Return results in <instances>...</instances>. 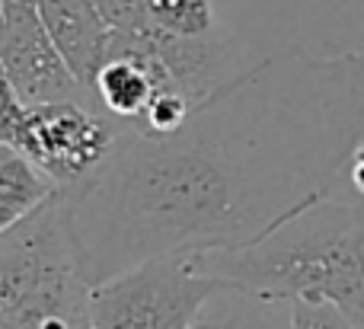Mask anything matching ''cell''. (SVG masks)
<instances>
[{
    "label": "cell",
    "instance_id": "obj_7",
    "mask_svg": "<svg viewBox=\"0 0 364 329\" xmlns=\"http://www.w3.org/2000/svg\"><path fill=\"white\" fill-rule=\"evenodd\" d=\"M36 6L68 68L83 87L93 90L112 42V29L100 6L93 0H36Z\"/></svg>",
    "mask_w": 364,
    "mask_h": 329
},
{
    "label": "cell",
    "instance_id": "obj_20",
    "mask_svg": "<svg viewBox=\"0 0 364 329\" xmlns=\"http://www.w3.org/2000/svg\"><path fill=\"white\" fill-rule=\"evenodd\" d=\"M355 329H364V326H355Z\"/></svg>",
    "mask_w": 364,
    "mask_h": 329
},
{
    "label": "cell",
    "instance_id": "obj_2",
    "mask_svg": "<svg viewBox=\"0 0 364 329\" xmlns=\"http://www.w3.org/2000/svg\"><path fill=\"white\" fill-rule=\"evenodd\" d=\"M192 262L220 285L284 304H333L352 326H364V205L326 198L252 247L214 249Z\"/></svg>",
    "mask_w": 364,
    "mask_h": 329
},
{
    "label": "cell",
    "instance_id": "obj_11",
    "mask_svg": "<svg viewBox=\"0 0 364 329\" xmlns=\"http://www.w3.org/2000/svg\"><path fill=\"white\" fill-rule=\"evenodd\" d=\"M192 106H195V99L186 96L182 90H157L147 112L128 128H138V131H147V134H173L176 128L186 125Z\"/></svg>",
    "mask_w": 364,
    "mask_h": 329
},
{
    "label": "cell",
    "instance_id": "obj_16",
    "mask_svg": "<svg viewBox=\"0 0 364 329\" xmlns=\"http://www.w3.org/2000/svg\"><path fill=\"white\" fill-rule=\"evenodd\" d=\"M23 217H26V211L19 208V205H13L10 198L0 195V234H6L10 227H16Z\"/></svg>",
    "mask_w": 364,
    "mask_h": 329
},
{
    "label": "cell",
    "instance_id": "obj_13",
    "mask_svg": "<svg viewBox=\"0 0 364 329\" xmlns=\"http://www.w3.org/2000/svg\"><path fill=\"white\" fill-rule=\"evenodd\" d=\"M112 32H134L151 23L147 0H93Z\"/></svg>",
    "mask_w": 364,
    "mask_h": 329
},
{
    "label": "cell",
    "instance_id": "obj_18",
    "mask_svg": "<svg viewBox=\"0 0 364 329\" xmlns=\"http://www.w3.org/2000/svg\"><path fill=\"white\" fill-rule=\"evenodd\" d=\"M0 329H16V326H13L10 320H0Z\"/></svg>",
    "mask_w": 364,
    "mask_h": 329
},
{
    "label": "cell",
    "instance_id": "obj_8",
    "mask_svg": "<svg viewBox=\"0 0 364 329\" xmlns=\"http://www.w3.org/2000/svg\"><path fill=\"white\" fill-rule=\"evenodd\" d=\"M160 90L151 64L134 55H109L93 80V96L115 122L134 125Z\"/></svg>",
    "mask_w": 364,
    "mask_h": 329
},
{
    "label": "cell",
    "instance_id": "obj_4",
    "mask_svg": "<svg viewBox=\"0 0 364 329\" xmlns=\"http://www.w3.org/2000/svg\"><path fill=\"white\" fill-rule=\"evenodd\" d=\"M220 281L198 272L192 256L151 259L93 285V329H186Z\"/></svg>",
    "mask_w": 364,
    "mask_h": 329
},
{
    "label": "cell",
    "instance_id": "obj_12",
    "mask_svg": "<svg viewBox=\"0 0 364 329\" xmlns=\"http://www.w3.org/2000/svg\"><path fill=\"white\" fill-rule=\"evenodd\" d=\"M288 329H355L333 304L288 301Z\"/></svg>",
    "mask_w": 364,
    "mask_h": 329
},
{
    "label": "cell",
    "instance_id": "obj_19",
    "mask_svg": "<svg viewBox=\"0 0 364 329\" xmlns=\"http://www.w3.org/2000/svg\"><path fill=\"white\" fill-rule=\"evenodd\" d=\"M275 329H288V320H282V323H278Z\"/></svg>",
    "mask_w": 364,
    "mask_h": 329
},
{
    "label": "cell",
    "instance_id": "obj_3",
    "mask_svg": "<svg viewBox=\"0 0 364 329\" xmlns=\"http://www.w3.org/2000/svg\"><path fill=\"white\" fill-rule=\"evenodd\" d=\"M115 141L119 122L96 99H55L23 102L6 144L29 157L58 189H74L100 170Z\"/></svg>",
    "mask_w": 364,
    "mask_h": 329
},
{
    "label": "cell",
    "instance_id": "obj_17",
    "mask_svg": "<svg viewBox=\"0 0 364 329\" xmlns=\"http://www.w3.org/2000/svg\"><path fill=\"white\" fill-rule=\"evenodd\" d=\"M13 153H16V151H13V147H10V144H6V141H0V166H4V163H6V160H10V157H13Z\"/></svg>",
    "mask_w": 364,
    "mask_h": 329
},
{
    "label": "cell",
    "instance_id": "obj_15",
    "mask_svg": "<svg viewBox=\"0 0 364 329\" xmlns=\"http://www.w3.org/2000/svg\"><path fill=\"white\" fill-rule=\"evenodd\" d=\"M348 183H352L355 192L364 198V141L355 147V153H352V163H348Z\"/></svg>",
    "mask_w": 364,
    "mask_h": 329
},
{
    "label": "cell",
    "instance_id": "obj_10",
    "mask_svg": "<svg viewBox=\"0 0 364 329\" xmlns=\"http://www.w3.org/2000/svg\"><path fill=\"white\" fill-rule=\"evenodd\" d=\"M147 13L157 26L176 32V36H211V32H218L211 0H147Z\"/></svg>",
    "mask_w": 364,
    "mask_h": 329
},
{
    "label": "cell",
    "instance_id": "obj_14",
    "mask_svg": "<svg viewBox=\"0 0 364 329\" xmlns=\"http://www.w3.org/2000/svg\"><path fill=\"white\" fill-rule=\"evenodd\" d=\"M19 112H23V102H19L16 90L10 87L4 74V64H0V141H10V131L16 125Z\"/></svg>",
    "mask_w": 364,
    "mask_h": 329
},
{
    "label": "cell",
    "instance_id": "obj_5",
    "mask_svg": "<svg viewBox=\"0 0 364 329\" xmlns=\"http://www.w3.org/2000/svg\"><path fill=\"white\" fill-rule=\"evenodd\" d=\"M80 272L64 192L0 234V320L19 313L42 291Z\"/></svg>",
    "mask_w": 364,
    "mask_h": 329
},
{
    "label": "cell",
    "instance_id": "obj_1",
    "mask_svg": "<svg viewBox=\"0 0 364 329\" xmlns=\"http://www.w3.org/2000/svg\"><path fill=\"white\" fill-rule=\"evenodd\" d=\"M361 141L364 51L301 45L227 77L173 134L119 125L100 170L61 189L83 279L252 247L326 202Z\"/></svg>",
    "mask_w": 364,
    "mask_h": 329
},
{
    "label": "cell",
    "instance_id": "obj_9",
    "mask_svg": "<svg viewBox=\"0 0 364 329\" xmlns=\"http://www.w3.org/2000/svg\"><path fill=\"white\" fill-rule=\"evenodd\" d=\"M278 307L284 301H269L237 285H218L192 313L186 329H275Z\"/></svg>",
    "mask_w": 364,
    "mask_h": 329
},
{
    "label": "cell",
    "instance_id": "obj_6",
    "mask_svg": "<svg viewBox=\"0 0 364 329\" xmlns=\"http://www.w3.org/2000/svg\"><path fill=\"white\" fill-rule=\"evenodd\" d=\"M0 64L26 106L55 99H96L93 90L77 80L58 45L51 42L36 0H4Z\"/></svg>",
    "mask_w": 364,
    "mask_h": 329
}]
</instances>
